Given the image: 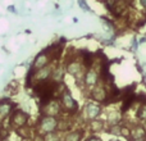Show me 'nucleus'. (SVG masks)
<instances>
[{
  "label": "nucleus",
  "instance_id": "obj_1",
  "mask_svg": "<svg viewBox=\"0 0 146 141\" xmlns=\"http://www.w3.org/2000/svg\"><path fill=\"white\" fill-rule=\"evenodd\" d=\"M100 81H101V69L100 68H96L95 66H91L85 69V72H83V74H82V82L88 91L92 87H95Z\"/></svg>",
  "mask_w": 146,
  "mask_h": 141
},
{
  "label": "nucleus",
  "instance_id": "obj_2",
  "mask_svg": "<svg viewBox=\"0 0 146 141\" xmlns=\"http://www.w3.org/2000/svg\"><path fill=\"white\" fill-rule=\"evenodd\" d=\"M59 101H60V105H62V110L68 112V113H71V114H74L78 110V103L74 100L71 91L67 87H64L63 91L60 92Z\"/></svg>",
  "mask_w": 146,
  "mask_h": 141
},
{
  "label": "nucleus",
  "instance_id": "obj_3",
  "mask_svg": "<svg viewBox=\"0 0 146 141\" xmlns=\"http://www.w3.org/2000/svg\"><path fill=\"white\" fill-rule=\"evenodd\" d=\"M103 113V105L100 103H96L94 100H88L87 103H85L82 109V116L86 121H94L98 119Z\"/></svg>",
  "mask_w": 146,
  "mask_h": 141
},
{
  "label": "nucleus",
  "instance_id": "obj_4",
  "mask_svg": "<svg viewBox=\"0 0 146 141\" xmlns=\"http://www.w3.org/2000/svg\"><path fill=\"white\" fill-rule=\"evenodd\" d=\"M90 99L100 104L106 103V100H108V88L104 85L103 81H100L95 87H92L90 90Z\"/></svg>",
  "mask_w": 146,
  "mask_h": 141
},
{
  "label": "nucleus",
  "instance_id": "obj_5",
  "mask_svg": "<svg viewBox=\"0 0 146 141\" xmlns=\"http://www.w3.org/2000/svg\"><path fill=\"white\" fill-rule=\"evenodd\" d=\"M58 124L59 121L56 117H51V116H41L40 118V131L42 134H49V132H54L58 130Z\"/></svg>",
  "mask_w": 146,
  "mask_h": 141
},
{
  "label": "nucleus",
  "instance_id": "obj_6",
  "mask_svg": "<svg viewBox=\"0 0 146 141\" xmlns=\"http://www.w3.org/2000/svg\"><path fill=\"white\" fill-rule=\"evenodd\" d=\"M41 112H42V116H51V117H58L62 113V105L60 101L58 99H51L48 103L42 104L41 105Z\"/></svg>",
  "mask_w": 146,
  "mask_h": 141
},
{
  "label": "nucleus",
  "instance_id": "obj_7",
  "mask_svg": "<svg viewBox=\"0 0 146 141\" xmlns=\"http://www.w3.org/2000/svg\"><path fill=\"white\" fill-rule=\"evenodd\" d=\"M51 73H53V67H51L50 64H48V66L42 67V68H40L37 70H33V72L31 70V72H28L27 78L33 77L36 82H44V81L50 80Z\"/></svg>",
  "mask_w": 146,
  "mask_h": 141
},
{
  "label": "nucleus",
  "instance_id": "obj_8",
  "mask_svg": "<svg viewBox=\"0 0 146 141\" xmlns=\"http://www.w3.org/2000/svg\"><path fill=\"white\" fill-rule=\"evenodd\" d=\"M86 67L83 66L82 61H76V59H72L67 63L66 66V72L71 76H74V77H80V76L83 74Z\"/></svg>",
  "mask_w": 146,
  "mask_h": 141
},
{
  "label": "nucleus",
  "instance_id": "obj_9",
  "mask_svg": "<svg viewBox=\"0 0 146 141\" xmlns=\"http://www.w3.org/2000/svg\"><path fill=\"white\" fill-rule=\"evenodd\" d=\"M51 62V58L50 55H49L48 51H42V53H40L37 57L35 58V61H33V64H32V68H31V70H37L40 68H42V67L48 66V64H50Z\"/></svg>",
  "mask_w": 146,
  "mask_h": 141
},
{
  "label": "nucleus",
  "instance_id": "obj_10",
  "mask_svg": "<svg viewBox=\"0 0 146 141\" xmlns=\"http://www.w3.org/2000/svg\"><path fill=\"white\" fill-rule=\"evenodd\" d=\"M28 122V114L23 110H15L10 117V123L15 127H23Z\"/></svg>",
  "mask_w": 146,
  "mask_h": 141
},
{
  "label": "nucleus",
  "instance_id": "obj_11",
  "mask_svg": "<svg viewBox=\"0 0 146 141\" xmlns=\"http://www.w3.org/2000/svg\"><path fill=\"white\" fill-rule=\"evenodd\" d=\"M132 139H146V128L141 124L131 126V140Z\"/></svg>",
  "mask_w": 146,
  "mask_h": 141
},
{
  "label": "nucleus",
  "instance_id": "obj_12",
  "mask_svg": "<svg viewBox=\"0 0 146 141\" xmlns=\"http://www.w3.org/2000/svg\"><path fill=\"white\" fill-rule=\"evenodd\" d=\"M64 74H66V68L58 66L56 68L53 69V73H51V81H54L55 83H62L64 80Z\"/></svg>",
  "mask_w": 146,
  "mask_h": 141
},
{
  "label": "nucleus",
  "instance_id": "obj_13",
  "mask_svg": "<svg viewBox=\"0 0 146 141\" xmlns=\"http://www.w3.org/2000/svg\"><path fill=\"white\" fill-rule=\"evenodd\" d=\"M90 128L94 134H99V132L105 131L106 126H105V122L98 118V119H94V121H90Z\"/></svg>",
  "mask_w": 146,
  "mask_h": 141
},
{
  "label": "nucleus",
  "instance_id": "obj_14",
  "mask_svg": "<svg viewBox=\"0 0 146 141\" xmlns=\"http://www.w3.org/2000/svg\"><path fill=\"white\" fill-rule=\"evenodd\" d=\"M83 137V132L80 131V130H74V131H71L64 136V141H81Z\"/></svg>",
  "mask_w": 146,
  "mask_h": 141
},
{
  "label": "nucleus",
  "instance_id": "obj_15",
  "mask_svg": "<svg viewBox=\"0 0 146 141\" xmlns=\"http://www.w3.org/2000/svg\"><path fill=\"white\" fill-rule=\"evenodd\" d=\"M136 119L142 123H146V103H140L136 110Z\"/></svg>",
  "mask_w": 146,
  "mask_h": 141
},
{
  "label": "nucleus",
  "instance_id": "obj_16",
  "mask_svg": "<svg viewBox=\"0 0 146 141\" xmlns=\"http://www.w3.org/2000/svg\"><path fill=\"white\" fill-rule=\"evenodd\" d=\"M122 121V116L121 113H117V112H111V113H109L108 118H106V123H108V126H110V124H119Z\"/></svg>",
  "mask_w": 146,
  "mask_h": 141
},
{
  "label": "nucleus",
  "instance_id": "obj_17",
  "mask_svg": "<svg viewBox=\"0 0 146 141\" xmlns=\"http://www.w3.org/2000/svg\"><path fill=\"white\" fill-rule=\"evenodd\" d=\"M106 132H109L113 136H121V131H122V124H110V126H106Z\"/></svg>",
  "mask_w": 146,
  "mask_h": 141
},
{
  "label": "nucleus",
  "instance_id": "obj_18",
  "mask_svg": "<svg viewBox=\"0 0 146 141\" xmlns=\"http://www.w3.org/2000/svg\"><path fill=\"white\" fill-rule=\"evenodd\" d=\"M12 105H9V103H0V117H7L10 113Z\"/></svg>",
  "mask_w": 146,
  "mask_h": 141
},
{
  "label": "nucleus",
  "instance_id": "obj_19",
  "mask_svg": "<svg viewBox=\"0 0 146 141\" xmlns=\"http://www.w3.org/2000/svg\"><path fill=\"white\" fill-rule=\"evenodd\" d=\"M44 141H60V136L58 134H55V131L49 132V134H45Z\"/></svg>",
  "mask_w": 146,
  "mask_h": 141
},
{
  "label": "nucleus",
  "instance_id": "obj_20",
  "mask_svg": "<svg viewBox=\"0 0 146 141\" xmlns=\"http://www.w3.org/2000/svg\"><path fill=\"white\" fill-rule=\"evenodd\" d=\"M78 5L82 10H87V12H91V8L88 7V4L86 3V0H78Z\"/></svg>",
  "mask_w": 146,
  "mask_h": 141
},
{
  "label": "nucleus",
  "instance_id": "obj_21",
  "mask_svg": "<svg viewBox=\"0 0 146 141\" xmlns=\"http://www.w3.org/2000/svg\"><path fill=\"white\" fill-rule=\"evenodd\" d=\"M139 4L141 5V8L144 10H146V0H139Z\"/></svg>",
  "mask_w": 146,
  "mask_h": 141
},
{
  "label": "nucleus",
  "instance_id": "obj_22",
  "mask_svg": "<svg viewBox=\"0 0 146 141\" xmlns=\"http://www.w3.org/2000/svg\"><path fill=\"white\" fill-rule=\"evenodd\" d=\"M86 141H101V140L99 139L98 136H91V137H88V139L86 140Z\"/></svg>",
  "mask_w": 146,
  "mask_h": 141
},
{
  "label": "nucleus",
  "instance_id": "obj_23",
  "mask_svg": "<svg viewBox=\"0 0 146 141\" xmlns=\"http://www.w3.org/2000/svg\"><path fill=\"white\" fill-rule=\"evenodd\" d=\"M129 141H146V139H132Z\"/></svg>",
  "mask_w": 146,
  "mask_h": 141
},
{
  "label": "nucleus",
  "instance_id": "obj_24",
  "mask_svg": "<svg viewBox=\"0 0 146 141\" xmlns=\"http://www.w3.org/2000/svg\"><path fill=\"white\" fill-rule=\"evenodd\" d=\"M110 141H121V140H119V139H117V137H114V139H111Z\"/></svg>",
  "mask_w": 146,
  "mask_h": 141
},
{
  "label": "nucleus",
  "instance_id": "obj_25",
  "mask_svg": "<svg viewBox=\"0 0 146 141\" xmlns=\"http://www.w3.org/2000/svg\"><path fill=\"white\" fill-rule=\"evenodd\" d=\"M103 1H104V0H103Z\"/></svg>",
  "mask_w": 146,
  "mask_h": 141
}]
</instances>
